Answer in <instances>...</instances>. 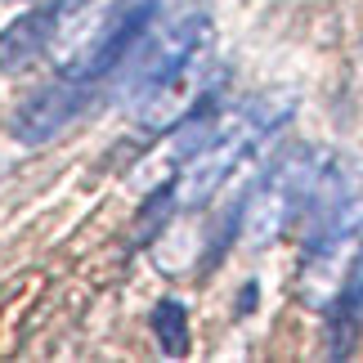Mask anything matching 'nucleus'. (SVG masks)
I'll use <instances>...</instances> for the list:
<instances>
[{
	"instance_id": "obj_1",
	"label": "nucleus",
	"mask_w": 363,
	"mask_h": 363,
	"mask_svg": "<svg viewBox=\"0 0 363 363\" xmlns=\"http://www.w3.org/2000/svg\"><path fill=\"white\" fill-rule=\"evenodd\" d=\"M211 45V13L206 9H179L171 13L162 27L152 23L148 36L125 54V63L117 67V104L139 108L144 99H152L157 90L175 86L179 77L193 72V63L202 59V50Z\"/></svg>"
},
{
	"instance_id": "obj_3",
	"label": "nucleus",
	"mask_w": 363,
	"mask_h": 363,
	"mask_svg": "<svg viewBox=\"0 0 363 363\" xmlns=\"http://www.w3.org/2000/svg\"><path fill=\"white\" fill-rule=\"evenodd\" d=\"M301 216H305V238H301L305 260L310 264L341 260V251L363 238V162L359 157L323 162Z\"/></svg>"
},
{
	"instance_id": "obj_2",
	"label": "nucleus",
	"mask_w": 363,
	"mask_h": 363,
	"mask_svg": "<svg viewBox=\"0 0 363 363\" xmlns=\"http://www.w3.org/2000/svg\"><path fill=\"white\" fill-rule=\"evenodd\" d=\"M157 13H162V0H113L104 13L90 18V27H81L67 40H59L54 63H59L63 77L94 81L99 86L104 77H113L125 63V54L148 36Z\"/></svg>"
},
{
	"instance_id": "obj_4",
	"label": "nucleus",
	"mask_w": 363,
	"mask_h": 363,
	"mask_svg": "<svg viewBox=\"0 0 363 363\" xmlns=\"http://www.w3.org/2000/svg\"><path fill=\"white\" fill-rule=\"evenodd\" d=\"M318 171H323V162H318V148H310V144H291L264 166V175L256 179V189L247 193V206H242L247 247L260 251L283 238L291 229V220L310 202Z\"/></svg>"
},
{
	"instance_id": "obj_7",
	"label": "nucleus",
	"mask_w": 363,
	"mask_h": 363,
	"mask_svg": "<svg viewBox=\"0 0 363 363\" xmlns=\"http://www.w3.org/2000/svg\"><path fill=\"white\" fill-rule=\"evenodd\" d=\"M359 323H363V256L350 264V278H345V287L337 291V301H332V328H328V350L332 354H345L359 337Z\"/></svg>"
},
{
	"instance_id": "obj_9",
	"label": "nucleus",
	"mask_w": 363,
	"mask_h": 363,
	"mask_svg": "<svg viewBox=\"0 0 363 363\" xmlns=\"http://www.w3.org/2000/svg\"><path fill=\"white\" fill-rule=\"evenodd\" d=\"M175 206H179V202H175V179H171V184H162V189L144 202V211H139V220H135V238H139V242H148V238H152V225L162 229V225H166V216H171Z\"/></svg>"
},
{
	"instance_id": "obj_10",
	"label": "nucleus",
	"mask_w": 363,
	"mask_h": 363,
	"mask_svg": "<svg viewBox=\"0 0 363 363\" xmlns=\"http://www.w3.org/2000/svg\"><path fill=\"white\" fill-rule=\"evenodd\" d=\"M251 301H256V283H247V291H242V296H238V310H242V314L251 310Z\"/></svg>"
},
{
	"instance_id": "obj_5",
	"label": "nucleus",
	"mask_w": 363,
	"mask_h": 363,
	"mask_svg": "<svg viewBox=\"0 0 363 363\" xmlns=\"http://www.w3.org/2000/svg\"><path fill=\"white\" fill-rule=\"evenodd\" d=\"M90 94H94V81H77L59 72V81L32 90L18 104V113L9 117V135L27 148H45L59 135H67V125L90 108Z\"/></svg>"
},
{
	"instance_id": "obj_8",
	"label": "nucleus",
	"mask_w": 363,
	"mask_h": 363,
	"mask_svg": "<svg viewBox=\"0 0 363 363\" xmlns=\"http://www.w3.org/2000/svg\"><path fill=\"white\" fill-rule=\"evenodd\" d=\"M152 337H157V345L171 359H179L189 350V310H184V301L166 296V301L152 305Z\"/></svg>"
},
{
	"instance_id": "obj_6",
	"label": "nucleus",
	"mask_w": 363,
	"mask_h": 363,
	"mask_svg": "<svg viewBox=\"0 0 363 363\" xmlns=\"http://www.w3.org/2000/svg\"><path fill=\"white\" fill-rule=\"evenodd\" d=\"M59 32H63V18L54 13V5H40L23 18H13L0 32V77H23L27 67H36Z\"/></svg>"
}]
</instances>
